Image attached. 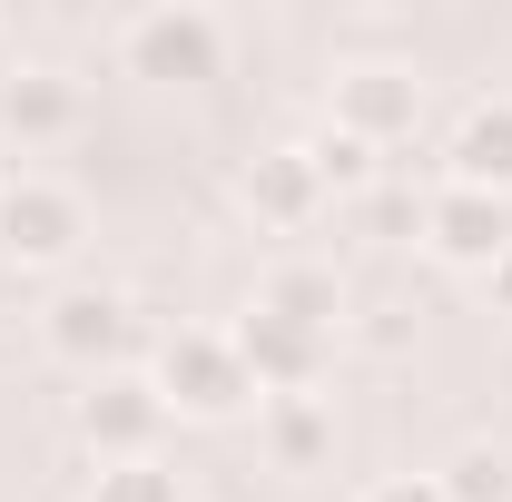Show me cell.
<instances>
[{
	"instance_id": "cell-7",
	"label": "cell",
	"mask_w": 512,
	"mask_h": 502,
	"mask_svg": "<svg viewBox=\"0 0 512 502\" xmlns=\"http://www.w3.org/2000/svg\"><path fill=\"white\" fill-rule=\"evenodd\" d=\"M79 119H89V99H79V79H69L60 60H20V69H0V138H10L20 158H40V148L79 138Z\"/></svg>"
},
{
	"instance_id": "cell-12",
	"label": "cell",
	"mask_w": 512,
	"mask_h": 502,
	"mask_svg": "<svg viewBox=\"0 0 512 502\" xmlns=\"http://www.w3.org/2000/svg\"><path fill=\"white\" fill-rule=\"evenodd\" d=\"M256 306L266 315H296V325H316V335H335V315H345V286H335V266H266L256 276Z\"/></svg>"
},
{
	"instance_id": "cell-13",
	"label": "cell",
	"mask_w": 512,
	"mask_h": 502,
	"mask_svg": "<svg viewBox=\"0 0 512 502\" xmlns=\"http://www.w3.org/2000/svg\"><path fill=\"white\" fill-rule=\"evenodd\" d=\"M266 453H276L286 473L325 463V453H335V404H325V394H276V404H266Z\"/></svg>"
},
{
	"instance_id": "cell-14",
	"label": "cell",
	"mask_w": 512,
	"mask_h": 502,
	"mask_svg": "<svg viewBox=\"0 0 512 502\" xmlns=\"http://www.w3.org/2000/svg\"><path fill=\"white\" fill-rule=\"evenodd\" d=\"M296 148H306V168L325 178V197H365V188L384 178V168H375V148H365L355 128H335V119H325L316 138H296Z\"/></svg>"
},
{
	"instance_id": "cell-3",
	"label": "cell",
	"mask_w": 512,
	"mask_h": 502,
	"mask_svg": "<svg viewBox=\"0 0 512 502\" xmlns=\"http://www.w3.org/2000/svg\"><path fill=\"white\" fill-rule=\"evenodd\" d=\"M119 60H128V79H217L227 69V30L197 0H158V10H138L119 30Z\"/></svg>"
},
{
	"instance_id": "cell-5",
	"label": "cell",
	"mask_w": 512,
	"mask_h": 502,
	"mask_svg": "<svg viewBox=\"0 0 512 502\" xmlns=\"http://www.w3.org/2000/svg\"><path fill=\"white\" fill-rule=\"evenodd\" d=\"M79 237H89L79 188H60V178H10L0 188V256L10 266H69Z\"/></svg>"
},
{
	"instance_id": "cell-9",
	"label": "cell",
	"mask_w": 512,
	"mask_h": 502,
	"mask_svg": "<svg viewBox=\"0 0 512 502\" xmlns=\"http://www.w3.org/2000/svg\"><path fill=\"white\" fill-rule=\"evenodd\" d=\"M424 247L463 266V276H483L493 256L512 247V197H483V188H424Z\"/></svg>"
},
{
	"instance_id": "cell-1",
	"label": "cell",
	"mask_w": 512,
	"mask_h": 502,
	"mask_svg": "<svg viewBox=\"0 0 512 502\" xmlns=\"http://www.w3.org/2000/svg\"><path fill=\"white\" fill-rule=\"evenodd\" d=\"M40 345L60 355L69 375H128V355H138V306H128L119 286H60L50 306H40Z\"/></svg>"
},
{
	"instance_id": "cell-10",
	"label": "cell",
	"mask_w": 512,
	"mask_h": 502,
	"mask_svg": "<svg viewBox=\"0 0 512 502\" xmlns=\"http://www.w3.org/2000/svg\"><path fill=\"white\" fill-rule=\"evenodd\" d=\"M237 207H247L256 227L296 237V227H316V217H325V178L306 168V148H256L247 168H237Z\"/></svg>"
},
{
	"instance_id": "cell-11",
	"label": "cell",
	"mask_w": 512,
	"mask_h": 502,
	"mask_svg": "<svg viewBox=\"0 0 512 502\" xmlns=\"http://www.w3.org/2000/svg\"><path fill=\"white\" fill-rule=\"evenodd\" d=\"M453 188H483V197H512V99H473L453 119Z\"/></svg>"
},
{
	"instance_id": "cell-15",
	"label": "cell",
	"mask_w": 512,
	"mask_h": 502,
	"mask_svg": "<svg viewBox=\"0 0 512 502\" xmlns=\"http://www.w3.org/2000/svg\"><path fill=\"white\" fill-rule=\"evenodd\" d=\"M434 483H444V502H512V453L503 443H463Z\"/></svg>"
},
{
	"instance_id": "cell-17",
	"label": "cell",
	"mask_w": 512,
	"mask_h": 502,
	"mask_svg": "<svg viewBox=\"0 0 512 502\" xmlns=\"http://www.w3.org/2000/svg\"><path fill=\"white\" fill-rule=\"evenodd\" d=\"M355 502H444V483H434V473H384V483H365Z\"/></svg>"
},
{
	"instance_id": "cell-6",
	"label": "cell",
	"mask_w": 512,
	"mask_h": 502,
	"mask_svg": "<svg viewBox=\"0 0 512 502\" xmlns=\"http://www.w3.org/2000/svg\"><path fill=\"white\" fill-rule=\"evenodd\" d=\"M335 128H355L365 148H404L414 128H424V79L404 60H345L335 69Z\"/></svg>"
},
{
	"instance_id": "cell-8",
	"label": "cell",
	"mask_w": 512,
	"mask_h": 502,
	"mask_svg": "<svg viewBox=\"0 0 512 502\" xmlns=\"http://www.w3.org/2000/svg\"><path fill=\"white\" fill-rule=\"evenodd\" d=\"M325 355H335V335L296 325V315H266V306L237 315V365H247V384L266 394V404H276V394H316Z\"/></svg>"
},
{
	"instance_id": "cell-4",
	"label": "cell",
	"mask_w": 512,
	"mask_h": 502,
	"mask_svg": "<svg viewBox=\"0 0 512 502\" xmlns=\"http://www.w3.org/2000/svg\"><path fill=\"white\" fill-rule=\"evenodd\" d=\"M79 443H89L99 463H158V443H168V394L148 375H99L79 394Z\"/></svg>"
},
{
	"instance_id": "cell-2",
	"label": "cell",
	"mask_w": 512,
	"mask_h": 502,
	"mask_svg": "<svg viewBox=\"0 0 512 502\" xmlns=\"http://www.w3.org/2000/svg\"><path fill=\"white\" fill-rule=\"evenodd\" d=\"M148 384L168 394V414H197V424H227V414L256 394L247 365H237V335H217V325H178V335H158Z\"/></svg>"
},
{
	"instance_id": "cell-16",
	"label": "cell",
	"mask_w": 512,
	"mask_h": 502,
	"mask_svg": "<svg viewBox=\"0 0 512 502\" xmlns=\"http://www.w3.org/2000/svg\"><path fill=\"white\" fill-rule=\"evenodd\" d=\"M79 502H188V493H178V473H168V463H99Z\"/></svg>"
},
{
	"instance_id": "cell-18",
	"label": "cell",
	"mask_w": 512,
	"mask_h": 502,
	"mask_svg": "<svg viewBox=\"0 0 512 502\" xmlns=\"http://www.w3.org/2000/svg\"><path fill=\"white\" fill-rule=\"evenodd\" d=\"M483 296H493V315H512V247L483 266Z\"/></svg>"
}]
</instances>
